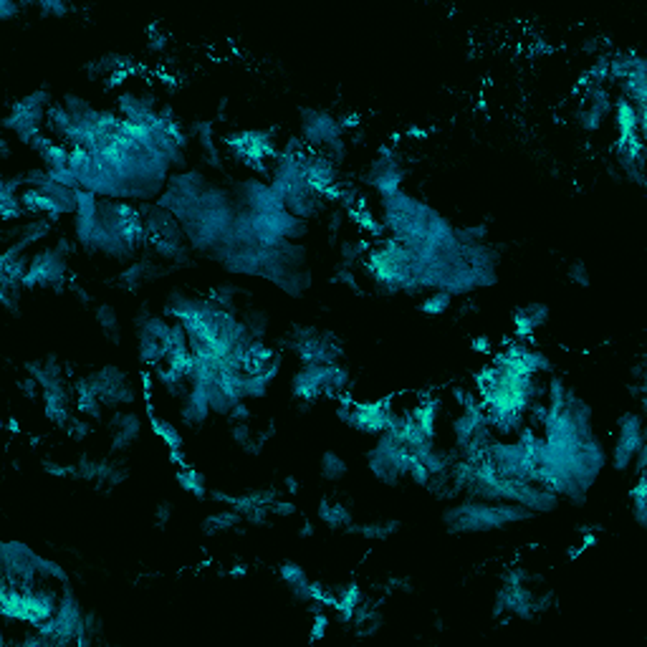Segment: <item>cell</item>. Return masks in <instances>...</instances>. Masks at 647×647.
<instances>
[{"label":"cell","instance_id":"6da1fadb","mask_svg":"<svg viewBox=\"0 0 647 647\" xmlns=\"http://www.w3.org/2000/svg\"><path fill=\"white\" fill-rule=\"evenodd\" d=\"M639 445H645L642 417L637 413H624L617 422V440L612 448V465L617 470H630Z\"/></svg>","mask_w":647,"mask_h":647},{"label":"cell","instance_id":"7a4b0ae2","mask_svg":"<svg viewBox=\"0 0 647 647\" xmlns=\"http://www.w3.org/2000/svg\"><path fill=\"white\" fill-rule=\"evenodd\" d=\"M301 134L308 147L324 149L326 145H332L334 139L344 137V130H341L339 119H334L329 112L306 106V109H301Z\"/></svg>","mask_w":647,"mask_h":647},{"label":"cell","instance_id":"3957f363","mask_svg":"<svg viewBox=\"0 0 647 647\" xmlns=\"http://www.w3.org/2000/svg\"><path fill=\"white\" fill-rule=\"evenodd\" d=\"M109 428H112L114 450H127V448H132V445L137 443L139 432H142V420H139V415L134 413H121L114 417Z\"/></svg>","mask_w":647,"mask_h":647},{"label":"cell","instance_id":"277c9868","mask_svg":"<svg viewBox=\"0 0 647 647\" xmlns=\"http://www.w3.org/2000/svg\"><path fill=\"white\" fill-rule=\"evenodd\" d=\"M400 526L402 524L397 518H382V521H369V524H354L352 521L344 531L352 536H362L367 541H387L400 531Z\"/></svg>","mask_w":647,"mask_h":647},{"label":"cell","instance_id":"5b68a950","mask_svg":"<svg viewBox=\"0 0 647 647\" xmlns=\"http://www.w3.org/2000/svg\"><path fill=\"white\" fill-rule=\"evenodd\" d=\"M210 413L212 410H210V404H208V397H205V392H202L200 387H193L185 397H182L180 415H182V422H185V425L197 428V425H202V422L208 420V415Z\"/></svg>","mask_w":647,"mask_h":647},{"label":"cell","instance_id":"8992f818","mask_svg":"<svg viewBox=\"0 0 647 647\" xmlns=\"http://www.w3.org/2000/svg\"><path fill=\"white\" fill-rule=\"evenodd\" d=\"M513 319H516L518 334H528L531 329H536V326H544V324L549 321V306H546V304H539V301H534V304H526V306L516 308Z\"/></svg>","mask_w":647,"mask_h":647},{"label":"cell","instance_id":"52a82bcc","mask_svg":"<svg viewBox=\"0 0 647 647\" xmlns=\"http://www.w3.org/2000/svg\"><path fill=\"white\" fill-rule=\"evenodd\" d=\"M243 524V516L238 511L233 509H223L215 511L210 516L202 521V534L205 536H218V534H228V531H235L238 526Z\"/></svg>","mask_w":647,"mask_h":647},{"label":"cell","instance_id":"ba28073f","mask_svg":"<svg viewBox=\"0 0 647 647\" xmlns=\"http://www.w3.org/2000/svg\"><path fill=\"white\" fill-rule=\"evenodd\" d=\"M316 513H319V518H321L329 528H347V526L352 524V511H349L344 503L321 501V506H319Z\"/></svg>","mask_w":647,"mask_h":647},{"label":"cell","instance_id":"9c48e42d","mask_svg":"<svg viewBox=\"0 0 647 647\" xmlns=\"http://www.w3.org/2000/svg\"><path fill=\"white\" fill-rule=\"evenodd\" d=\"M97 321H99V326H101V334H104L106 339L112 341V344H119L121 341V324H119L117 311H114V306H109V304L97 306Z\"/></svg>","mask_w":647,"mask_h":647},{"label":"cell","instance_id":"30bf717a","mask_svg":"<svg viewBox=\"0 0 647 647\" xmlns=\"http://www.w3.org/2000/svg\"><path fill=\"white\" fill-rule=\"evenodd\" d=\"M321 476L324 480H329V483L341 480V478L347 476V463H344V458H341L339 453H334V450H326V453L321 455Z\"/></svg>","mask_w":647,"mask_h":647},{"label":"cell","instance_id":"8fae6325","mask_svg":"<svg viewBox=\"0 0 647 647\" xmlns=\"http://www.w3.org/2000/svg\"><path fill=\"white\" fill-rule=\"evenodd\" d=\"M241 324L245 326V332L251 334L253 339H260V341H263V337H266V329H268V316L263 314V311L248 308V311H245V314L241 316Z\"/></svg>","mask_w":647,"mask_h":647},{"label":"cell","instance_id":"7c38bea8","mask_svg":"<svg viewBox=\"0 0 647 647\" xmlns=\"http://www.w3.org/2000/svg\"><path fill=\"white\" fill-rule=\"evenodd\" d=\"M632 516H635V521H637V526H645L647 524V498H645V476L637 478V483H635V488H632Z\"/></svg>","mask_w":647,"mask_h":647},{"label":"cell","instance_id":"4fadbf2b","mask_svg":"<svg viewBox=\"0 0 647 647\" xmlns=\"http://www.w3.org/2000/svg\"><path fill=\"white\" fill-rule=\"evenodd\" d=\"M119 286L121 289H127V291H137L142 283L145 281V266H142V260H134V263H130V266L124 268L119 273Z\"/></svg>","mask_w":647,"mask_h":647},{"label":"cell","instance_id":"5bb4252c","mask_svg":"<svg viewBox=\"0 0 647 647\" xmlns=\"http://www.w3.org/2000/svg\"><path fill=\"white\" fill-rule=\"evenodd\" d=\"M450 301H453V296L445 291H435L432 296H425V301L420 304V311L428 316H440L445 314L448 308H450Z\"/></svg>","mask_w":647,"mask_h":647},{"label":"cell","instance_id":"9a60e30c","mask_svg":"<svg viewBox=\"0 0 647 647\" xmlns=\"http://www.w3.org/2000/svg\"><path fill=\"white\" fill-rule=\"evenodd\" d=\"M485 235H488V225L480 223V225H468V228H455V241L461 245H480L485 243Z\"/></svg>","mask_w":647,"mask_h":647},{"label":"cell","instance_id":"2e32d148","mask_svg":"<svg viewBox=\"0 0 647 647\" xmlns=\"http://www.w3.org/2000/svg\"><path fill=\"white\" fill-rule=\"evenodd\" d=\"M180 483H182V488H185L187 493H193L195 498H205L208 496V488H205V478L197 473V470H182L180 473Z\"/></svg>","mask_w":647,"mask_h":647},{"label":"cell","instance_id":"e0dca14e","mask_svg":"<svg viewBox=\"0 0 647 647\" xmlns=\"http://www.w3.org/2000/svg\"><path fill=\"white\" fill-rule=\"evenodd\" d=\"M281 579L286 582V587H296V584H304L308 579L304 566L296 564V561H283L281 564Z\"/></svg>","mask_w":647,"mask_h":647},{"label":"cell","instance_id":"ac0fdd59","mask_svg":"<svg viewBox=\"0 0 647 647\" xmlns=\"http://www.w3.org/2000/svg\"><path fill=\"white\" fill-rule=\"evenodd\" d=\"M154 432L164 440V443L170 445L172 450H180L182 448V435H180L178 430L172 428L170 422H164V420H154Z\"/></svg>","mask_w":647,"mask_h":647},{"label":"cell","instance_id":"d6986e66","mask_svg":"<svg viewBox=\"0 0 647 647\" xmlns=\"http://www.w3.org/2000/svg\"><path fill=\"white\" fill-rule=\"evenodd\" d=\"M38 10H40V16H46V18H64V16H69L73 8L69 5V3L46 0V3H40V5H38Z\"/></svg>","mask_w":647,"mask_h":647},{"label":"cell","instance_id":"ffe728a7","mask_svg":"<svg viewBox=\"0 0 647 647\" xmlns=\"http://www.w3.org/2000/svg\"><path fill=\"white\" fill-rule=\"evenodd\" d=\"M566 276H569V281L576 283V286H589V271H587V263H584V260H574L572 266L566 268Z\"/></svg>","mask_w":647,"mask_h":647},{"label":"cell","instance_id":"44dd1931","mask_svg":"<svg viewBox=\"0 0 647 647\" xmlns=\"http://www.w3.org/2000/svg\"><path fill=\"white\" fill-rule=\"evenodd\" d=\"M164 46H167V38H164V33L160 31V25L157 23L149 25V40H147V49L152 51V53H160V51H164Z\"/></svg>","mask_w":647,"mask_h":647},{"label":"cell","instance_id":"7402d4cb","mask_svg":"<svg viewBox=\"0 0 647 647\" xmlns=\"http://www.w3.org/2000/svg\"><path fill=\"white\" fill-rule=\"evenodd\" d=\"M69 432H71L73 440H81V437L89 435V422L86 420H79V417H71V422H69Z\"/></svg>","mask_w":647,"mask_h":647},{"label":"cell","instance_id":"603a6c76","mask_svg":"<svg viewBox=\"0 0 647 647\" xmlns=\"http://www.w3.org/2000/svg\"><path fill=\"white\" fill-rule=\"evenodd\" d=\"M170 518H172V503L170 501L160 503V506L154 509V524L157 526H167L170 524Z\"/></svg>","mask_w":647,"mask_h":647},{"label":"cell","instance_id":"cb8c5ba5","mask_svg":"<svg viewBox=\"0 0 647 647\" xmlns=\"http://www.w3.org/2000/svg\"><path fill=\"white\" fill-rule=\"evenodd\" d=\"M16 13H21V8H18L16 3H10V0H0V18H3V21H10Z\"/></svg>","mask_w":647,"mask_h":647},{"label":"cell","instance_id":"d4e9b609","mask_svg":"<svg viewBox=\"0 0 647 647\" xmlns=\"http://www.w3.org/2000/svg\"><path fill=\"white\" fill-rule=\"evenodd\" d=\"M271 513H278V516H291V513H296V506L289 501H276L273 506H271Z\"/></svg>","mask_w":647,"mask_h":647},{"label":"cell","instance_id":"484cf974","mask_svg":"<svg viewBox=\"0 0 647 647\" xmlns=\"http://www.w3.org/2000/svg\"><path fill=\"white\" fill-rule=\"evenodd\" d=\"M389 584H392V589L407 591V594H413V582H410L407 576H392V579H389Z\"/></svg>","mask_w":647,"mask_h":647},{"label":"cell","instance_id":"4316f807","mask_svg":"<svg viewBox=\"0 0 647 647\" xmlns=\"http://www.w3.org/2000/svg\"><path fill=\"white\" fill-rule=\"evenodd\" d=\"M283 483H286L283 488H286L289 493H296V491H299V480H296L293 476H286V478H283Z\"/></svg>","mask_w":647,"mask_h":647},{"label":"cell","instance_id":"83f0119b","mask_svg":"<svg viewBox=\"0 0 647 647\" xmlns=\"http://www.w3.org/2000/svg\"><path fill=\"white\" fill-rule=\"evenodd\" d=\"M301 536H314V526L304 524V528H301Z\"/></svg>","mask_w":647,"mask_h":647}]
</instances>
